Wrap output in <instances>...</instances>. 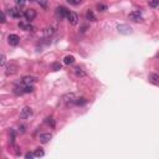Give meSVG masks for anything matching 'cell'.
I'll return each mask as SVG.
<instances>
[{"label":"cell","mask_w":159,"mask_h":159,"mask_svg":"<svg viewBox=\"0 0 159 159\" xmlns=\"http://www.w3.org/2000/svg\"><path fill=\"white\" fill-rule=\"evenodd\" d=\"M69 14H70V10H67L65 6H57L56 7V16L59 19H65V18H69Z\"/></svg>","instance_id":"1"},{"label":"cell","mask_w":159,"mask_h":159,"mask_svg":"<svg viewBox=\"0 0 159 159\" xmlns=\"http://www.w3.org/2000/svg\"><path fill=\"white\" fill-rule=\"evenodd\" d=\"M76 100H77V97L73 92H69V93L63 94V97H62V101L65 102L66 104H72V103L76 102Z\"/></svg>","instance_id":"2"},{"label":"cell","mask_w":159,"mask_h":159,"mask_svg":"<svg viewBox=\"0 0 159 159\" xmlns=\"http://www.w3.org/2000/svg\"><path fill=\"white\" fill-rule=\"evenodd\" d=\"M7 14H9L10 18L13 19H20L21 16H24V14L21 13L20 10H19V7H10V9H7Z\"/></svg>","instance_id":"3"},{"label":"cell","mask_w":159,"mask_h":159,"mask_svg":"<svg viewBox=\"0 0 159 159\" xmlns=\"http://www.w3.org/2000/svg\"><path fill=\"white\" fill-rule=\"evenodd\" d=\"M36 16H37V13H36V10H34V9L25 10V13H24V19L28 22H31Z\"/></svg>","instance_id":"4"},{"label":"cell","mask_w":159,"mask_h":159,"mask_svg":"<svg viewBox=\"0 0 159 159\" xmlns=\"http://www.w3.org/2000/svg\"><path fill=\"white\" fill-rule=\"evenodd\" d=\"M117 30H118L119 34H123V35H129V34H132V28L131 26H128L126 24H119L117 25Z\"/></svg>","instance_id":"5"},{"label":"cell","mask_w":159,"mask_h":159,"mask_svg":"<svg viewBox=\"0 0 159 159\" xmlns=\"http://www.w3.org/2000/svg\"><path fill=\"white\" fill-rule=\"evenodd\" d=\"M7 42L11 46H18L19 42H20V37H19L16 34H10L9 36H7Z\"/></svg>","instance_id":"6"},{"label":"cell","mask_w":159,"mask_h":159,"mask_svg":"<svg viewBox=\"0 0 159 159\" xmlns=\"http://www.w3.org/2000/svg\"><path fill=\"white\" fill-rule=\"evenodd\" d=\"M128 18L131 19L132 21H135V22H138V21H142L143 20V18H142V13L139 10H135V11H132V13L128 15Z\"/></svg>","instance_id":"7"},{"label":"cell","mask_w":159,"mask_h":159,"mask_svg":"<svg viewBox=\"0 0 159 159\" xmlns=\"http://www.w3.org/2000/svg\"><path fill=\"white\" fill-rule=\"evenodd\" d=\"M31 116H32V109L30 107H24L21 109V112H20V118L21 119H28Z\"/></svg>","instance_id":"8"},{"label":"cell","mask_w":159,"mask_h":159,"mask_svg":"<svg viewBox=\"0 0 159 159\" xmlns=\"http://www.w3.org/2000/svg\"><path fill=\"white\" fill-rule=\"evenodd\" d=\"M18 26L20 29H22V30H25V31H34L35 30V26H32L30 22H28V21H19V24H18Z\"/></svg>","instance_id":"9"},{"label":"cell","mask_w":159,"mask_h":159,"mask_svg":"<svg viewBox=\"0 0 159 159\" xmlns=\"http://www.w3.org/2000/svg\"><path fill=\"white\" fill-rule=\"evenodd\" d=\"M67 20H69V22L71 25H77L78 24V15L76 13H72V11H70V14H69V18H67Z\"/></svg>","instance_id":"10"},{"label":"cell","mask_w":159,"mask_h":159,"mask_svg":"<svg viewBox=\"0 0 159 159\" xmlns=\"http://www.w3.org/2000/svg\"><path fill=\"white\" fill-rule=\"evenodd\" d=\"M52 139V134L51 133H41L39 135V141L41 143H44V144H46V143H49Z\"/></svg>","instance_id":"11"},{"label":"cell","mask_w":159,"mask_h":159,"mask_svg":"<svg viewBox=\"0 0 159 159\" xmlns=\"http://www.w3.org/2000/svg\"><path fill=\"white\" fill-rule=\"evenodd\" d=\"M16 71H18V67L15 65H9V66L5 67V75L6 76H13V75L16 73Z\"/></svg>","instance_id":"12"},{"label":"cell","mask_w":159,"mask_h":159,"mask_svg":"<svg viewBox=\"0 0 159 159\" xmlns=\"http://www.w3.org/2000/svg\"><path fill=\"white\" fill-rule=\"evenodd\" d=\"M35 82H36V77H34V76H25L21 80L22 85H34Z\"/></svg>","instance_id":"13"},{"label":"cell","mask_w":159,"mask_h":159,"mask_svg":"<svg viewBox=\"0 0 159 159\" xmlns=\"http://www.w3.org/2000/svg\"><path fill=\"white\" fill-rule=\"evenodd\" d=\"M55 31H56V28L55 26H49V28H46L44 30V36H46V37H49V36H52L55 34Z\"/></svg>","instance_id":"14"},{"label":"cell","mask_w":159,"mask_h":159,"mask_svg":"<svg viewBox=\"0 0 159 159\" xmlns=\"http://www.w3.org/2000/svg\"><path fill=\"white\" fill-rule=\"evenodd\" d=\"M75 75L77 77H85L86 76V71L82 69V67H75Z\"/></svg>","instance_id":"15"},{"label":"cell","mask_w":159,"mask_h":159,"mask_svg":"<svg viewBox=\"0 0 159 159\" xmlns=\"http://www.w3.org/2000/svg\"><path fill=\"white\" fill-rule=\"evenodd\" d=\"M34 85H24L22 86V91H24V93H31L34 92Z\"/></svg>","instance_id":"16"},{"label":"cell","mask_w":159,"mask_h":159,"mask_svg":"<svg viewBox=\"0 0 159 159\" xmlns=\"http://www.w3.org/2000/svg\"><path fill=\"white\" fill-rule=\"evenodd\" d=\"M63 62L66 63V65H72V63H75V57L72 55H67L65 59H63Z\"/></svg>","instance_id":"17"},{"label":"cell","mask_w":159,"mask_h":159,"mask_svg":"<svg viewBox=\"0 0 159 159\" xmlns=\"http://www.w3.org/2000/svg\"><path fill=\"white\" fill-rule=\"evenodd\" d=\"M148 80L150 82H153V83H159V75L157 73H150L149 76H148Z\"/></svg>","instance_id":"18"},{"label":"cell","mask_w":159,"mask_h":159,"mask_svg":"<svg viewBox=\"0 0 159 159\" xmlns=\"http://www.w3.org/2000/svg\"><path fill=\"white\" fill-rule=\"evenodd\" d=\"M86 19H87L88 21H96V20H97L96 16H94V14H93L91 10H87V13H86Z\"/></svg>","instance_id":"19"},{"label":"cell","mask_w":159,"mask_h":159,"mask_svg":"<svg viewBox=\"0 0 159 159\" xmlns=\"http://www.w3.org/2000/svg\"><path fill=\"white\" fill-rule=\"evenodd\" d=\"M45 123H46L49 127H51V128H55V124H56L54 117H47V118L45 119Z\"/></svg>","instance_id":"20"},{"label":"cell","mask_w":159,"mask_h":159,"mask_svg":"<svg viewBox=\"0 0 159 159\" xmlns=\"http://www.w3.org/2000/svg\"><path fill=\"white\" fill-rule=\"evenodd\" d=\"M34 154H35L36 158H39V157H44L45 156V152H44L42 148H36L35 152H34Z\"/></svg>","instance_id":"21"},{"label":"cell","mask_w":159,"mask_h":159,"mask_svg":"<svg viewBox=\"0 0 159 159\" xmlns=\"http://www.w3.org/2000/svg\"><path fill=\"white\" fill-rule=\"evenodd\" d=\"M75 103H76L77 106H83V104L87 103V100H86V98H83V97H81V98H77Z\"/></svg>","instance_id":"22"},{"label":"cell","mask_w":159,"mask_h":159,"mask_svg":"<svg viewBox=\"0 0 159 159\" xmlns=\"http://www.w3.org/2000/svg\"><path fill=\"white\" fill-rule=\"evenodd\" d=\"M107 9H108V6L106 5V4H98L97 5V10L101 11V13H103V11H106Z\"/></svg>","instance_id":"23"},{"label":"cell","mask_w":159,"mask_h":159,"mask_svg":"<svg viewBox=\"0 0 159 159\" xmlns=\"http://www.w3.org/2000/svg\"><path fill=\"white\" fill-rule=\"evenodd\" d=\"M37 3L42 9H47V3H49L47 0H37Z\"/></svg>","instance_id":"24"},{"label":"cell","mask_w":159,"mask_h":159,"mask_svg":"<svg viewBox=\"0 0 159 159\" xmlns=\"http://www.w3.org/2000/svg\"><path fill=\"white\" fill-rule=\"evenodd\" d=\"M67 3L70 4V5H73V6H77L80 4L82 3V0H67Z\"/></svg>","instance_id":"25"},{"label":"cell","mask_w":159,"mask_h":159,"mask_svg":"<svg viewBox=\"0 0 159 159\" xmlns=\"http://www.w3.org/2000/svg\"><path fill=\"white\" fill-rule=\"evenodd\" d=\"M149 6L150 7H157V6H159V0H149Z\"/></svg>","instance_id":"26"},{"label":"cell","mask_w":159,"mask_h":159,"mask_svg":"<svg viewBox=\"0 0 159 159\" xmlns=\"http://www.w3.org/2000/svg\"><path fill=\"white\" fill-rule=\"evenodd\" d=\"M52 70H54V71L61 70V63H60V62H54V63H52Z\"/></svg>","instance_id":"27"},{"label":"cell","mask_w":159,"mask_h":159,"mask_svg":"<svg viewBox=\"0 0 159 159\" xmlns=\"http://www.w3.org/2000/svg\"><path fill=\"white\" fill-rule=\"evenodd\" d=\"M15 4L18 7H22L26 4V0H15Z\"/></svg>","instance_id":"28"},{"label":"cell","mask_w":159,"mask_h":159,"mask_svg":"<svg viewBox=\"0 0 159 159\" xmlns=\"http://www.w3.org/2000/svg\"><path fill=\"white\" fill-rule=\"evenodd\" d=\"M18 131H19V133H25L26 132V127L24 126V124H21V126H19V128H18Z\"/></svg>","instance_id":"29"},{"label":"cell","mask_w":159,"mask_h":159,"mask_svg":"<svg viewBox=\"0 0 159 159\" xmlns=\"http://www.w3.org/2000/svg\"><path fill=\"white\" fill-rule=\"evenodd\" d=\"M6 22V14L5 11H1V24H5Z\"/></svg>","instance_id":"30"},{"label":"cell","mask_w":159,"mask_h":159,"mask_svg":"<svg viewBox=\"0 0 159 159\" xmlns=\"http://www.w3.org/2000/svg\"><path fill=\"white\" fill-rule=\"evenodd\" d=\"M5 63H6V56L4 54H1V66L5 67Z\"/></svg>","instance_id":"31"},{"label":"cell","mask_w":159,"mask_h":159,"mask_svg":"<svg viewBox=\"0 0 159 159\" xmlns=\"http://www.w3.org/2000/svg\"><path fill=\"white\" fill-rule=\"evenodd\" d=\"M25 158H26V159H32V158H35V154L28 152V153L25 154Z\"/></svg>","instance_id":"32"}]
</instances>
